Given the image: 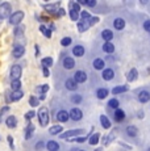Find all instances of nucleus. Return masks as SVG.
Returning <instances> with one entry per match:
<instances>
[{"instance_id":"3c124183","label":"nucleus","mask_w":150,"mask_h":151,"mask_svg":"<svg viewBox=\"0 0 150 151\" xmlns=\"http://www.w3.org/2000/svg\"><path fill=\"white\" fill-rule=\"evenodd\" d=\"M42 74H44V76H45V78H48L49 75H50V72H49V70L46 68V67H42Z\"/></svg>"},{"instance_id":"9b49d317","label":"nucleus","mask_w":150,"mask_h":151,"mask_svg":"<svg viewBox=\"0 0 150 151\" xmlns=\"http://www.w3.org/2000/svg\"><path fill=\"white\" fill-rule=\"evenodd\" d=\"M138 100H140V103H148L150 100V93L148 91H141L138 93Z\"/></svg>"},{"instance_id":"13d9d810","label":"nucleus","mask_w":150,"mask_h":151,"mask_svg":"<svg viewBox=\"0 0 150 151\" xmlns=\"http://www.w3.org/2000/svg\"><path fill=\"white\" fill-rule=\"evenodd\" d=\"M96 151H100V150H96Z\"/></svg>"},{"instance_id":"a211bd4d","label":"nucleus","mask_w":150,"mask_h":151,"mask_svg":"<svg viewBox=\"0 0 150 151\" xmlns=\"http://www.w3.org/2000/svg\"><path fill=\"white\" fill-rule=\"evenodd\" d=\"M22 96H24V92H22L21 89H19V91H12L11 100H12V101H17V100H20V99H22Z\"/></svg>"},{"instance_id":"39448f33","label":"nucleus","mask_w":150,"mask_h":151,"mask_svg":"<svg viewBox=\"0 0 150 151\" xmlns=\"http://www.w3.org/2000/svg\"><path fill=\"white\" fill-rule=\"evenodd\" d=\"M21 74H22V70L19 65L12 66V68H11V79L12 80H20Z\"/></svg>"},{"instance_id":"a18cd8bd","label":"nucleus","mask_w":150,"mask_h":151,"mask_svg":"<svg viewBox=\"0 0 150 151\" xmlns=\"http://www.w3.org/2000/svg\"><path fill=\"white\" fill-rule=\"evenodd\" d=\"M99 22V17H91L90 20H88V25H95V24H97Z\"/></svg>"},{"instance_id":"72a5a7b5","label":"nucleus","mask_w":150,"mask_h":151,"mask_svg":"<svg viewBox=\"0 0 150 151\" xmlns=\"http://www.w3.org/2000/svg\"><path fill=\"white\" fill-rule=\"evenodd\" d=\"M61 132H62V126H59V125H54V126H51L50 129H49L50 134H59Z\"/></svg>"},{"instance_id":"0eeeda50","label":"nucleus","mask_w":150,"mask_h":151,"mask_svg":"<svg viewBox=\"0 0 150 151\" xmlns=\"http://www.w3.org/2000/svg\"><path fill=\"white\" fill-rule=\"evenodd\" d=\"M74 80L75 83H84L87 80V74L84 71H76L74 75Z\"/></svg>"},{"instance_id":"473e14b6","label":"nucleus","mask_w":150,"mask_h":151,"mask_svg":"<svg viewBox=\"0 0 150 151\" xmlns=\"http://www.w3.org/2000/svg\"><path fill=\"white\" fill-rule=\"evenodd\" d=\"M126 133H128L129 137H136V135H137V133H138V129L136 126H128Z\"/></svg>"},{"instance_id":"1a4fd4ad","label":"nucleus","mask_w":150,"mask_h":151,"mask_svg":"<svg viewBox=\"0 0 150 151\" xmlns=\"http://www.w3.org/2000/svg\"><path fill=\"white\" fill-rule=\"evenodd\" d=\"M63 67H65L66 70L74 68L75 67V60L71 57H66L65 59H63Z\"/></svg>"},{"instance_id":"09e8293b","label":"nucleus","mask_w":150,"mask_h":151,"mask_svg":"<svg viewBox=\"0 0 150 151\" xmlns=\"http://www.w3.org/2000/svg\"><path fill=\"white\" fill-rule=\"evenodd\" d=\"M144 29H145L146 32H150V20H146V21L144 22Z\"/></svg>"},{"instance_id":"6e6552de","label":"nucleus","mask_w":150,"mask_h":151,"mask_svg":"<svg viewBox=\"0 0 150 151\" xmlns=\"http://www.w3.org/2000/svg\"><path fill=\"white\" fill-rule=\"evenodd\" d=\"M69 118H70V116H69V113L66 112V110H59V112L57 113V120H58L59 122H67Z\"/></svg>"},{"instance_id":"dca6fc26","label":"nucleus","mask_w":150,"mask_h":151,"mask_svg":"<svg viewBox=\"0 0 150 151\" xmlns=\"http://www.w3.org/2000/svg\"><path fill=\"white\" fill-rule=\"evenodd\" d=\"M113 27L115 29H117V30H121V29H124V27H125V21H124V19H115L113 21Z\"/></svg>"},{"instance_id":"bb28decb","label":"nucleus","mask_w":150,"mask_h":151,"mask_svg":"<svg viewBox=\"0 0 150 151\" xmlns=\"http://www.w3.org/2000/svg\"><path fill=\"white\" fill-rule=\"evenodd\" d=\"M100 124L104 129H109L111 127V121L107 118V116H100Z\"/></svg>"},{"instance_id":"4be33fe9","label":"nucleus","mask_w":150,"mask_h":151,"mask_svg":"<svg viewBox=\"0 0 150 151\" xmlns=\"http://www.w3.org/2000/svg\"><path fill=\"white\" fill-rule=\"evenodd\" d=\"M137 76H138L137 70H136V68H132L131 71L128 72V75H126V79H128V82H133V80L137 79Z\"/></svg>"},{"instance_id":"20e7f679","label":"nucleus","mask_w":150,"mask_h":151,"mask_svg":"<svg viewBox=\"0 0 150 151\" xmlns=\"http://www.w3.org/2000/svg\"><path fill=\"white\" fill-rule=\"evenodd\" d=\"M83 133H84V130H83V129L67 130V132L62 133L59 138H62V139H71V137H76V135H80V134H83Z\"/></svg>"},{"instance_id":"7c9ffc66","label":"nucleus","mask_w":150,"mask_h":151,"mask_svg":"<svg viewBox=\"0 0 150 151\" xmlns=\"http://www.w3.org/2000/svg\"><path fill=\"white\" fill-rule=\"evenodd\" d=\"M90 28V25H88V20L87 21H79L78 22V29H79V32H86V29Z\"/></svg>"},{"instance_id":"4d7b16f0","label":"nucleus","mask_w":150,"mask_h":151,"mask_svg":"<svg viewBox=\"0 0 150 151\" xmlns=\"http://www.w3.org/2000/svg\"><path fill=\"white\" fill-rule=\"evenodd\" d=\"M148 151H150V147H149V150H148Z\"/></svg>"},{"instance_id":"f03ea898","label":"nucleus","mask_w":150,"mask_h":151,"mask_svg":"<svg viewBox=\"0 0 150 151\" xmlns=\"http://www.w3.org/2000/svg\"><path fill=\"white\" fill-rule=\"evenodd\" d=\"M24 19V12L22 11H16L11 14L9 17V24L11 25H20V22Z\"/></svg>"},{"instance_id":"f257e3e1","label":"nucleus","mask_w":150,"mask_h":151,"mask_svg":"<svg viewBox=\"0 0 150 151\" xmlns=\"http://www.w3.org/2000/svg\"><path fill=\"white\" fill-rule=\"evenodd\" d=\"M38 121H40V125H41V126H46V125L49 124V110H48V108H45V106L40 108Z\"/></svg>"},{"instance_id":"e433bc0d","label":"nucleus","mask_w":150,"mask_h":151,"mask_svg":"<svg viewBox=\"0 0 150 151\" xmlns=\"http://www.w3.org/2000/svg\"><path fill=\"white\" fill-rule=\"evenodd\" d=\"M70 11H74V12L79 13V12H80V7H79V4H78V3L71 1V3H70Z\"/></svg>"},{"instance_id":"c85d7f7f","label":"nucleus","mask_w":150,"mask_h":151,"mask_svg":"<svg viewBox=\"0 0 150 151\" xmlns=\"http://www.w3.org/2000/svg\"><path fill=\"white\" fill-rule=\"evenodd\" d=\"M48 91H49V86H48V84L36 87V92H37V93H40V95H45Z\"/></svg>"},{"instance_id":"4c0bfd02","label":"nucleus","mask_w":150,"mask_h":151,"mask_svg":"<svg viewBox=\"0 0 150 151\" xmlns=\"http://www.w3.org/2000/svg\"><path fill=\"white\" fill-rule=\"evenodd\" d=\"M11 87H12V91H19L20 87H21V82L20 80H12Z\"/></svg>"},{"instance_id":"603ef678","label":"nucleus","mask_w":150,"mask_h":151,"mask_svg":"<svg viewBox=\"0 0 150 151\" xmlns=\"http://www.w3.org/2000/svg\"><path fill=\"white\" fill-rule=\"evenodd\" d=\"M42 147H44V142H37V145H36V150H41Z\"/></svg>"},{"instance_id":"393cba45","label":"nucleus","mask_w":150,"mask_h":151,"mask_svg":"<svg viewBox=\"0 0 150 151\" xmlns=\"http://www.w3.org/2000/svg\"><path fill=\"white\" fill-rule=\"evenodd\" d=\"M108 96V89L107 88H100L96 91V97L100 99V100H103V99H105Z\"/></svg>"},{"instance_id":"9d476101","label":"nucleus","mask_w":150,"mask_h":151,"mask_svg":"<svg viewBox=\"0 0 150 151\" xmlns=\"http://www.w3.org/2000/svg\"><path fill=\"white\" fill-rule=\"evenodd\" d=\"M102 76H103V79L104 80H112L113 79V76H115V72H113V70L112 68H107V70L103 71Z\"/></svg>"},{"instance_id":"c756f323","label":"nucleus","mask_w":150,"mask_h":151,"mask_svg":"<svg viewBox=\"0 0 150 151\" xmlns=\"http://www.w3.org/2000/svg\"><path fill=\"white\" fill-rule=\"evenodd\" d=\"M53 66V58L51 57H46L42 59V67H51Z\"/></svg>"},{"instance_id":"aec40b11","label":"nucleus","mask_w":150,"mask_h":151,"mask_svg":"<svg viewBox=\"0 0 150 151\" xmlns=\"http://www.w3.org/2000/svg\"><path fill=\"white\" fill-rule=\"evenodd\" d=\"M103 51L107 54H112L115 51V46L112 45L111 42H104V45H103Z\"/></svg>"},{"instance_id":"f704fd0d","label":"nucleus","mask_w":150,"mask_h":151,"mask_svg":"<svg viewBox=\"0 0 150 151\" xmlns=\"http://www.w3.org/2000/svg\"><path fill=\"white\" fill-rule=\"evenodd\" d=\"M108 105L111 106V108H113V109H119L120 103H119V100H117V99H111V100L108 101Z\"/></svg>"},{"instance_id":"f3484780","label":"nucleus","mask_w":150,"mask_h":151,"mask_svg":"<svg viewBox=\"0 0 150 151\" xmlns=\"http://www.w3.org/2000/svg\"><path fill=\"white\" fill-rule=\"evenodd\" d=\"M46 149L49 151H58L59 150V145L57 143L56 141H49L48 143H46Z\"/></svg>"},{"instance_id":"6e6d98bb","label":"nucleus","mask_w":150,"mask_h":151,"mask_svg":"<svg viewBox=\"0 0 150 151\" xmlns=\"http://www.w3.org/2000/svg\"><path fill=\"white\" fill-rule=\"evenodd\" d=\"M45 95H41V96H40V99H38V100H45Z\"/></svg>"},{"instance_id":"a19ab883","label":"nucleus","mask_w":150,"mask_h":151,"mask_svg":"<svg viewBox=\"0 0 150 151\" xmlns=\"http://www.w3.org/2000/svg\"><path fill=\"white\" fill-rule=\"evenodd\" d=\"M71 101L75 104H79L82 101V96L80 95H74V96H71Z\"/></svg>"},{"instance_id":"ddd939ff","label":"nucleus","mask_w":150,"mask_h":151,"mask_svg":"<svg viewBox=\"0 0 150 151\" xmlns=\"http://www.w3.org/2000/svg\"><path fill=\"white\" fill-rule=\"evenodd\" d=\"M102 37L105 42H109L113 38V33H112V30H109V29H105V30L102 32Z\"/></svg>"},{"instance_id":"bf43d9fd","label":"nucleus","mask_w":150,"mask_h":151,"mask_svg":"<svg viewBox=\"0 0 150 151\" xmlns=\"http://www.w3.org/2000/svg\"><path fill=\"white\" fill-rule=\"evenodd\" d=\"M80 151H83V150H80Z\"/></svg>"},{"instance_id":"58836bf2","label":"nucleus","mask_w":150,"mask_h":151,"mask_svg":"<svg viewBox=\"0 0 150 151\" xmlns=\"http://www.w3.org/2000/svg\"><path fill=\"white\" fill-rule=\"evenodd\" d=\"M80 19L83 20V21H87V20H90V13L87 12V11H80Z\"/></svg>"},{"instance_id":"79ce46f5","label":"nucleus","mask_w":150,"mask_h":151,"mask_svg":"<svg viewBox=\"0 0 150 151\" xmlns=\"http://www.w3.org/2000/svg\"><path fill=\"white\" fill-rule=\"evenodd\" d=\"M61 43H62V46H69L71 43V38L70 37H65V38H62Z\"/></svg>"},{"instance_id":"7ed1b4c3","label":"nucleus","mask_w":150,"mask_h":151,"mask_svg":"<svg viewBox=\"0 0 150 151\" xmlns=\"http://www.w3.org/2000/svg\"><path fill=\"white\" fill-rule=\"evenodd\" d=\"M11 11H12V7H11L9 3H3V4H0V19L11 17Z\"/></svg>"},{"instance_id":"2eb2a0df","label":"nucleus","mask_w":150,"mask_h":151,"mask_svg":"<svg viewBox=\"0 0 150 151\" xmlns=\"http://www.w3.org/2000/svg\"><path fill=\"white\" fill-rule=\"evenodd\" d=\"M129 89L128 86H117L115 87L113 89H112V93L113 95H119V93H124V92H126Z\"/></svg>"},{"instance_id":"ea45409f","label":"nucleus","mask_w":150,"mask_h":151,"mask_svg":"<svg viewBox=\"0 0 150 151\" xmlns=\"http://www.w3.org/2000/svg\"><path fill=\"white\" fill-rule=\"evenodd\" d=\"M38 103H40V100L37 97H34V96H32L29 99V104H30V106H37L38 105Z\"/></svg>"},{"instance_id":"5fc2aeb1","label":"nucleus","mask_w":150,"mask_h":151,"mask_svg":"<svg viewBox=\"0 0 150 151\" xmlns=\"http://www.w3.org/2000/svg\"><path fill=\"white\" fill-rule=\"evenodd\" d=\"M8 142H9V145H11V149H13V139L11 135H8Z\"/></svg>"},{"instance_id":"4468645a","label":"nucleus","mask_w":150,"mask_h":151,"mask_svg":"<svg viewBox=\"0 0 150 151\" xmlns=\"http://www.w3.org/2000/svg\"><path fill=\"white\" fill-rule=\"evenodd\" d=\"M73 54L75 57H83V54H84V47L80 45H76L73 47Z\"/></svg>"},{"instance_id":"37998d69","label":"nucleus","mask_w":150,"mask_h":151,"mask_svg":"<svg viewBox=\"0 0 150 151\" xmlns=\"http://www.w3.org/2000/svg\"><path fill=\"white\" fill-rule=\"evenodd\" d=\"M22 32H24V25H19V27L15 29V36H20Z\"/></svg>"},{"instance_id":"de8ad7c7","label":"nucleus","mask_w":150,"mask_h":151,"mask_svg":"<svg viewBox=\"0 0 150 151\" xmlns=\"http://www.w3.org/2000/svg\"><path fill=\"white\" fill-rule=\"evenodd\" d=\"M34 116H36V113H34V110H30V112H28L27 114H25V118H27V120H32V118H33Z\"/></svg>"},{"instance_id":"6ab92c4d","label":"nucleus","mask_w":150,"mask_h":151,"mask_svg":"<svg viewBox=\"0 0 150 151\" xmlns=\"http://www.w3.org/2000/svg\"><path fill=\"white\" fill-rule=\"evenodd\" d=\"M59 5V3H57V4H48V5H45V11H48L49 13H54V14H57V12H58V9H57V7Z\"/></svg>"},{"instance_id":"c9c22d12","label":"nucleus","mask_w":150,"mask_h":151,"mask_svg":"<svg viewBox=\"0 0 150 151\" xmlns=\"http://www.w3.org/2000/svg\"><path fill=\"white\" fill-rule=\"evenodd\" d=\"M40 30H41V33L45 34V37H48V38H50V37H51L50 29H48L46 27H44V25H41V27H40Z\"/></svg>"},{"instance_id":"c03bdc74","label":"nucleus","mask_w":150,"mask_h":151,"mask_svg":"<svg viewBox=\"0 0 150 151\" xmlns=\"http://www.w3.org/2000/svg\"><path fill=\"white\" fill-rule=\"evenodd\" d=\"M70 17L73 21H78V19H79V13L74 12V11H70Z\"/></svg>"},{"instance_id":"423d86ee","label":"nucleus","mask_w":150,"mask_h":151,"mask_svg":"<svg viewBox=\"0 0 150 151\" xmlns=\"http://www.w3.org/2000/svg\"><path fill=\"white\" fill-rule=\"evenodd\" d=\"M69 116H70L71 120L79 121V120H82L83 113H82V110H80L79 108H73V109L70 110V112H69Z\"/></svg>"},{"instance_id":"5701e85b","label":"nucleus","mask_w":150,"mask_h":151,"mask_svg":"<svg viewBox=\"0 0 150 151\" xmlns=\"http://www.w3.org/2000/svg\"><path fill=\"white\" fill-rule=\"evenodd\" d=\"M5 125H7L8 127H16L17 120H16L15 116H9V117H8L7 120H5Z\"/></svg>"},{"instance_id":"b1692460","label":"nucleus","mask_w":150,"mask_h":151,"mask_svg":"<svg viewBox=\"0 0 150 151\" xmlns=\"http://www.w3.org/2000/svg\"><path fill=\"white\" fill-rule=\"evenodd\" d=\"M104 66H105L104 60L100 59V58H96V59L94 60V67H95V70H104Z\"/></svg>"},{"instance_id":"f8f14e48","label":"nucleus","mask_w":150,"mask_h":151,"mask_svg":"<svg viewBox=\"0 0 150 151\" xmlns=\"http://www.w3.org/2000/svg\"><path fill=\"white\" fill-rule=\"evenodd\" d=\"M24 53H25V49L22 47V46H15V49H13V51H12L15 58H21L22 55H24Z\"/></svg>"},{"instance_id":"864d4df0","label":"nucleus","mask_w":150,"mask_h":151,"mask_svg":"<svg viewBox=\"0 0 150 151\" xmlns=\"http://www.w3.org/2000/svg\"><path fill=\"white\" fill-rule=\"evenodd\" d=\"M65 14V9H62V8H59L58 12H57V16H63Z\"/></svg>"},{"instance_id":"a878e982","label":"nucleus","mask_w":150,"mask_h":151,"mask_svg":"<svg viewBox=\"0 0 150 151\" xmlns=\"http://www.w3.org/2000/svg\"><path fill=\"white\" fill-rule=\"evenodd\" d=\"M124 118H125V113H124L123 110H121V109H116V110H115V120H116L117 122L123 121Z\"/></svg>"},{"instance_id":"2f4dec72","label":"nucleus","mask_w":150,"mask_h":151,"mask_svg":"<svg viewBox=\"0 0 150 151\" xmlns=\"http://www.w3.org/2000/svg\"><path fill=\"white\" fill-rule=\"evenodd\" d=\"M33 133H34V125H28L27 133H25V139H30Z\"/></svg>"},{"instance_id":"412c9836","label":"nucleus","mask_w":150,"mask_h":151,"mask_svg":"<svg viewBox=\"0 0 150 151\" xmlns=\"http://www.w3.org/2000/svg\"><path fill=\"white\" fill-rule=\"evenodd\" d=\"M66 88L70 89V91H76L78 84L75 83L74 79H67V80H66Z\"/></svg>"},{"instance_id":"8fccbe9b","label":"nucleus","mask_w":150,"mask_h":151,"mask_svg":"<svg viewBox=\"0 0 150 151\" xmlns=\"http://www.w3.org/2000/svg\"><path fill=\"white\" fill-rule=\"evenodd\" d=\"M86 5L94 7V5H96V0H86Z\"/></svg>"},{"instance_id":"cd10ccee","label":"nucleus","mask_w":150,"mask_h":151,"mask_svg":"<svg viewBox=\"0 0 150 151\" xmlns=\"http://www.w3.org/2000/svg\"><path fill=\"white\" fill-rule=\"evenodd\" d=\"M99 139H100V134H99V133H94V134L90 137V139H88V142H90V145L95 146V145H97Z\"/></svg>"},{"instance_id":"49530a36","label":"nucleus","mask_w":150,"mask_h":151,"mask_svg":"<svg viewBox=\"0 0 150 151\" xmlns=\"http://www.w3.org/2000/svg\"><path fill=\"white\" fill-rule=\"evenodd\" d=\"M115 134H116V132H112V133H111V134H109V135H108V137H109V138H108V139H105V141H104V145H105V146H107V145H108V143H109V142H111V141H112V139H113V138H115Z\"/></svg>"}]
</instances>
